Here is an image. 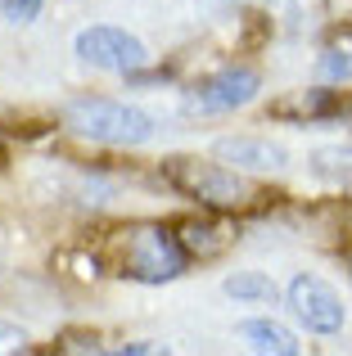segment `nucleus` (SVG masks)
Wrapping results in <instances>:
<instances>
[{
    "instance_id": "1",
    "label": "nucleus",
    "mask_w": 352,
    "mask_h": 356,
    "mask_svg": "<svg viewBox=\"0 0 352 356\" xmlns=\"http://www.w3.org/2000/svg\"><path fill=\"white\" fill-rule=\"evenodd\" d=\"M109 261L118 275L141 280V284H168L190 266V252L176 230L159 221H131L109 235Z\"/></svg>"
},
{
    "instance_id": "2",
    "label": "nucleus",
    "mask_w": 352,
    "mask_h": 356,
    "mask_svg": "<svg viewBox=\"0 0 352 356\" xmlns=\"http://www.w3.org/2000/svg\"><path fill=\"white\" fill-rule=\"evenodd\" d=\"M63 127L77 131L81 140L95 145H145L154 136V118L136 104L122 99H104V95H77L59 108Z\"/></svg>"
},
{
    "instance_id": "3",
    "label": "nucleus",
    "mask_w": 352,
    "mask_h": 356,
    "mask_svg": "<svg viewBox=\"0 0 352 356\" xmlns=\"http://www.w3.org/2000/svg\"><path fill=\"white\" fill-rule=\"evenodd\" d=\"M163 176L172 190H181L185 199L203 203V208H244L253 199V185L239 176V167L203 163V158H168Z\"/></svg>"
},
{
    "instance_id": "4",
    "label": "nucleus",
    "mask_w": 352,
    "mask_h": 356,
    "mask_svg": "<svg viewBox=\"0 0 352 356\" xmlns=\"http://www.w3.org/2000/svg\"><path fill=\"white\" fill-rule=\"evenodd\" d=\"M72 50H77L81 63H90V68H104V72H141L145 63H150V50H145L141 36L122 32V27H81L77 41H72Z\"/></svg>"
},
{
    "instance_id": "5",
    "label": "nucleus",
    "mask_w": 352,
    "mask_h": 356,
    "mask_svg": "<svg viewBox=\"0 0 352 356\" xmlns=\"http://www.w3.org/2000/svg\"><path fill=\"white\" fill-rule=\"evenodd\" d=\"M257 90H262L257 68H221L185 90L181 104H185V113H230V108H244Z\"/></svg>"
},
{
    "instance_id": "6",
    "label": "nucleus",
    "mask_w": 352,
    "mask_h": 356,
    "mask_svg": "<svg viewBox=\"0 0 352 356\" xmlns=\"http://www.w3.org/2000/svg\"><path fill=\"white\" fill-rule=\"evenodd\" d=\"M289 307L312 334H339L348 321V307L321 275H294L289 284Z\"/></svg>"
},
{
    "instance_id": "7",
    "label": "nucleus",
    "mask_w": 352,
    "mask_h": 356,
    "mask_svg": "<svg viewBox=\"0 0 352 356\" xmlns=\"http://www.w3.org/2000/svg\"><path fill=\"white\" fill-rule=\"evenodd\" d=\"M212 154H217L221 163L239 167V172H280V167L289 163L285 145L253 140V136H226V140H217V145H212Z\"/></svg>"
},
{
    "instance_id": "8",
    "label": "nucleus",
    "mask_w": 352,
    "mask_h": 356,
    "mask_svg": "<svg viewBox=\"0 0 352 356\" xmlns=\"http://www.w3.org/2000/svg\"><path fill=\"white\" fill-rule=\"evenodd\" d=\"M239 339L248 343V352H262V356H298L303 352V343L294 339V330H285L280 321H266V316L244 321L239 325Z\"/></svg>"
},
{
    "instance_id": "9",
    "label": "nucleus",
    "mask_w": 352,
    "mask_h": 356,
    "mask_svg": "<svg viewBox=\"0 0 352 356\" xmlns=\"http://www.w3.org/2000/svg\"><path fill=\"white\" fill-rule=\"evenodd\" d=\"M317 77L326 81V86L352 81V27H344V32H335L326 41V50H321V59H317Z\"/></svg>"
},
{
    "instance_id": "10",
    "label": "nucleus",
    "mask_w": 352,
    "mask_h": 356,
    "mask_svg": "<svg viewBox=\"0 0 352 356\" xmlns=\"http://www.w3.org/2000/svg\"><path fill=\"white\" fill-rule=\"evenodd\" d=\"M221 289H226L235 302H275V293H280L275 280H266L262 270H239V275H230Z\"/></svg>"
},
{
    "instance_id": "11",
    "label": "nucleus",
    "mask_w": 352,
    "mask_h": 356,
    "mask_svg": "<svg viewBox=\"0 0 352 356\" xmlns=\"http://www.w3.org/2000/svg\"><path fill=\"white\" fill-rule=\"evenodd\" d=\"M176 235H181V243H185V252H199V257H217L221 248H226V235H221L217 226H208V221H181L176 226Z\"/></svg>"
},
{
    "instance_id": "12",
    "label": "nucleus",
    "mask_w": 352,
    "mask_h": 356,
    "mask_svg": "<svg viewBox=\"0 0 352 356\" xmlns=\"http://www.w3.org/2000/svg\"><path fill=\"white\" fill-rule=\"evenodd\" d=\"M266 9H271V18H280L289 32H303V27H312L321 18L326 0H266Z\"/></svg>"
},
{
    "instance_id": "13",
    "label": "nucleus",
    "mask_w": 352,
    "mask_h": 356,
    "mask_svg": "<svg viewBox=\"0 0 352 356\" xmlns=\"http://www.w3.org/2000/svg\"><path fill=\"white\" fill-rule=\"evenodd\" d=\"M275 113L280 118H298V122L326 118V113H335V99H330V90H298L289 104H275Z\"/></svg>"
},
{
    "instance_id": "14",
    "label": "nucleus",
    "mask_w": 352,
    "mask_h": 356,
    "mask_svg": "<svg viewBox=\"0 0 352 356\" xmlns=\"http://www.w3.org/2000/svg\"><path fill=\"white\" fill-rule=\"evenodd\" d=\"M45 0H0V9H5L9 23H32L36 14H41Z\"/></svg>"
},
{
    "instance_id": "15",
    "label": "nucleus",
    "mask_w": 352,
    "mask_h": 356,
    "mask_svg": "<svg viewBox=\"0 0 352 356\" xmlns=\"http://www.w3.org/2000/svg\"><path fill=\"white\" fill-rule=\"evenodd\" d=\"M14 352H27V334L18 325L0 321V356H14Z\"/></svg>"
},
{
    "instance_id": "16",
    "label": "nucleus",
    "mask_w": 352,
    "mask_h": 356,
    "mask_svg": "<svg viewBox=\"0 0 352 356\" xmlns=\"http://www.w3.org/2000/svg\"><path fill=\"white\" fill-rule=\"evenodd\" d=\"M203 9H208V14H226V9H235L239 0H199Z\"/></svg>"
}]
</instances>
